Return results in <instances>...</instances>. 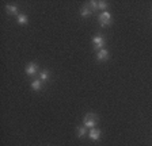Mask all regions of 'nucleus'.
<instances>
[{
  "mask_svg": "<svg viewBox=\"0 0 152 146\" xmlns=\"http://www.w3.org/2000/svg\"><path fill=\"white\" fill-rule=\"evenodd\" d=\"M6 11L10 14V15H18V7L14 6V4H7Z\"/></svg>",
  "mask_w": 152,
  "mask_h": 146,
  "instance_id": "6e6552de",
  "label": "nucleus"
},
{
  "mask_svg": "<svg viewBox=\"0 0 152 146\" xmlns=\"http://www.w3.org/2000/svg\"><path fill=\"white\" fill-rule=\"evenodd\" d=\"M31 88L34 89V91H39V89L42 88V81L41 80H34L31 83Z\"/></svg>",
  "mask_w": 152,
  "mask_h": 146,
  "instance_id": "f8f14e48",
  "label": "nucleus"
},
{
  "mask_svg": "<svg viewBox=\"0 0 152 146\" xmlns=\"http://www.w3.org/2000/svg\"><path fill=\"white\" fill-rule=\"evenodd\" d=\"M49 76H50L49 70L45 69V70H42V72L39 73V80H41V81H48V80H49Z\"/></svg>",
  "mask_w": 152,
  "mask_h": 146,
  "instance_id": "9d476101",
  "label": "nucleus"
},
{
  "mask_svg": "<svg viewBox=\"0 0 152 146\" xmlns=\"http://www.w3.org/2000/svg\"><path fill=\"white\" fill-rule=\"evenodd\" d=\"M99 25L102 26V27H104V26H109L113 23V18H111L110 12H107V11H103L102 14H99Z\"/></svg>",
  "mask_w": 152,
  "mask_h": 146,
  "instance_id": "f03ea898",
  "label": "nucleus"
},
{
  "mask_svg": "<svg viewBox=\"0 0 152 146\" xmlns=\"http://www.w3.org/2000/svg\"><path fill=\"white\" fill-rule=\"evenodd\" d=\"M96 123H98V116L94 112H88L83 118V126H86L87 129H94Z\"/></svg>",
  "mask_w": 152,
  "mask_h": 146,
  "instance_id": "f257e3e1",
  "label": "nucleus"
},
{
  "mask_svg": "<svg viewBox=\"0 0 152 146\" xmlns=\"http://www.w3.org/2000/svg\"><path fill=\"white\" fill-rule=\"evenodd\" d=\"M96 57H98L99 61H106L109 58V51L106 50V49H102V50L98 51V54H96Z\"/></svg>",
  "mask_w": 152,
  "mask_h": 146,
  "instance_id": "0eeeda50",
  "label": "nucleus"
},
{
  "mask_svg": "<svg viewBox=\"0 0 152 146\" xmlns=\"http://www.w3.org/2000/svg\"><path fill=\"white\" fill-rule=\"evenodd\" d=\"M98 8L102 11H106V8H107V3L106 1H98Z\"/></svg>",
  "mask_w": 152,
  "mask_h": 146,
  "instance_id": "ddd939ff",
  "label": "nucleus"
},
{
  "mask_svg": "<svg viewBox=\"0 0 152 146\" xmlns=\"http://www.w3.org/2000/svg\"><path fill=\"white\" fill-rule=\"evenodd\" d=\"M84 135H87V127L86 126H79L77 127V137L83 138Z\"/></svg>",
  "mask_w": 152,
  "mask_h": 146,
  "instance_id": "9b49d317",
  "label": "nucleus"
},
{
  "mask_svg": "<svg viewBox=\"0 0 152 146\" xmlns=\"http://www.w3.org/2000/svg\"><path fill=\"white\" fill-rule=\"evenodd\" d=\"M25 70H26V74H27V76H34L35 73H37V70H38V65L34 64V62H30L27 66H26Z\"/></svg>",
  "mask_w": 152,
  "mask_h": 146,
  "instance_id": "20e7f679",
  "label": "nucleus"
},
{
  "mask_svg": "<svg viewBox=\"0 0 152 146\" xmlns=\"http://www.w3.org/2000/svg\"><path fill=\"white\" fill-rule=\"evenodd\" d=\"M101 130H99V129H91V130H90V133H88V138L91 141H98L99 138H101Z\"/></svg>",
  "mask_w": 152,
  "mask_h": 146,
  "instance_id": "39448f33",
  "label": "nucleus"
},
{
  "mask_svg": "<svg viewBox=\"0 0 152 146\" xmlns=\"http://www.w3.org/2000/svg\"><path fill=\"white\" fill-rule=\"evenodd\" d=\"M16 19H18V23H19V25H27V22H28L27 16H26L25 14H19V15L16 16Z\"/></svg>",
  "mask_w": 152,
  "mask_h": 146,
  "instance_id": "1a4fd4ad",
  "label": "nucleus"
},
{
  "mask_svg": "<svg viewBox=\"0 0 152 146\" xmlns=\"http://www.w3.org/2000/svg\"><path fill=\"white\" fill-rule=\"evenodd\" d=\"M91 14H92V10L88 4H87V6H83L82 8H80V15H82L83 18H87V16H90Z\"/></svg>",
  "mask_w": 152,
  "mask_h": 146,
  "instance_id": "423d86ee",
  "label": "nucleus"
},
{
  "mask_svg": "<svg viewBox=\"0 0 152 146\" xmlns=\"http://www.w3.org/2000/svg\"><path fill=\"white\" fill-rule=\"evenodd\" d=\"M92 45H94V49L96 50H102L104 48V38L103 35H95L94 38H92Z\"/></svg>",
  "mask_w": 152,
  "mask_h": 146,
  "instance_id": "7ed1b4c3",
  "label": "nucleus"
}]
</instances>
